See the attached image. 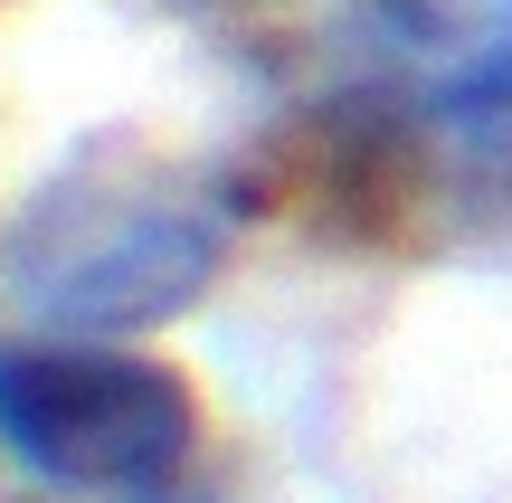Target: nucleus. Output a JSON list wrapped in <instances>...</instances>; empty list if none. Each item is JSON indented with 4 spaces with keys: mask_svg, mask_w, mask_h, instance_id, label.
Segmentation results:
<instances>
[{
    "mask_svg": "<svg viewBox=\"0 0 512 503\" xmlns=\"http://www.w3.org/2000/svg\"><path fill=\"white\" fill-rule=\"evenodd\" d=\"M0 447L67 494H162L200 447L190 380L105 342H10L0 352Z\"/></svg>",
    "mask_w": 512,
    "mask_h": 503,
    "instance_id": "f257e3e1",
    "label": "nucleus"
},
{
    "mask_svg": "<svg viewBox=\"0 0 512 503\" xmlns=\"http://www.w3.org/2000/svg\"><path fill=\"white\" fill-rule=\"evenodd\" d=\"M219 276V228L181 200H124V190H67L19 238V295L57 323H133L181 314Z\"/></svg>",
    "mask_w": 512,
    "mask_h": 503,
    "instance_id": "f03ea898",
    "label": "nucleus"
},
{
    "mask_svg": "<svg viewBox=\"0 0 512 503\" xmlns=\"http://www.w3.org/2000/svg\"><path fill=\"white\" fill-rule=\"evenodd\" d=\"M456 124L475 133V152H494V162L512 171V57H503V67H484L475 86L456 95Z\"/></svg>",
    "mask_w": 512,
    "mask_h": 503,
    "instance_id": "7ed1b4c3",
    "label": "nucleus"
}]
</instances>
